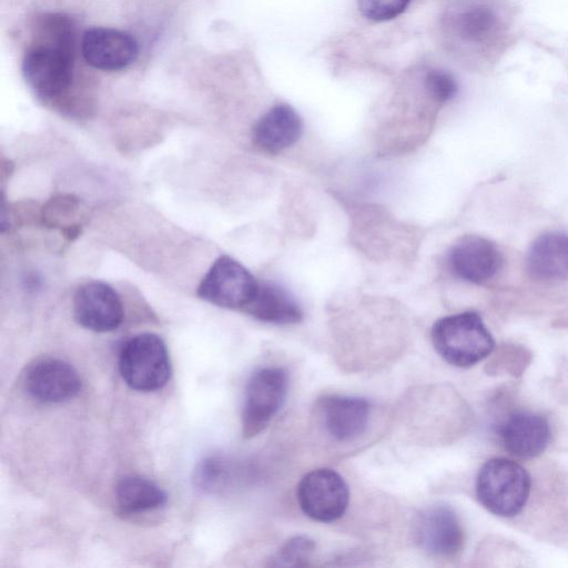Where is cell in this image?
<instances>
[{
  "label": "cell",
  "mask_w": 568,
  "mask_h": 568,
  "mask_svg": "<svg viewBox=\"0 0 568 568\" xmlns=\"http://www.w3.org/2000/svg\"><path fill=\"white\" fill-rule=\"evenodd\" d=\"M81 51L91 67L103 71H118L135 60L139 47L135 39L124 31L91 28L82 36Z\"/></svg>",
  "instance_id": "cell-12"
},
{
  "label": "cell",
  "mask_w": 568,
  "mask_h": 568,
  "mask_svg": "<svg viewBox=\"0 0 568 568\" xmlns=\"http://www.w3.org/2000/svg\"><path fill=\"white\" fill-rule=\"evenodd\" d=\"M317 406L325 430L338 442L354 440L367 428L371 404L365 398L329 395L321 398Z\"/></svg>",
  "instance_id": "cell-14"
},
{
  "label": "cell",
  "mask_w": 568,
  "mask_h": 568,
  "mask_svg": "<svg viewBox=\"0 0 568 568\" xmlns=\"http://www.w3.org/2000/svg\"><path fill=\"white\" fill-rule=\"evenodd\" d=\"M303 123L288 104L270 109L255 124L253 140L263 151L276 154L293 145L301 136Z\"/></svg>",
  "instance_id": "cell-16"
},
{
  "label": "cell",
  "mask_w": 568,
  "mask_h": 568,
  "mask_svg": "<svg viewBox=\"0 0 568 568\" xmlns=\"http://www.w3.org/2000/svg\"><path fill=\"white\" fill-rule=\"evenodd\" d=\"M168 500L165 491L155 483L140 477H123L115 487V501L125 515H135L162 508Z\"/></svg>",
  "instance_id": "cell-18"
},
{
  "label": "cell",
  "mask_w": 568,
  "mask_h": 568,
  "mask_svg": "<svg viewBox=\"0 0 568 568\" xmlns=\"http://www.w3.org/2000/svg\"><path fill=\"white\" fill-rule=\"evenodd\" d=\"M448 264L460 280L484 284L500 270L503 256L490 240L480 235H464L450 247Z\"/></svg>",
  "instance_id": "cell-9"
},
{
  "label": "cell",
  "mask_w": 568,
  "mask_h": 568,
  "mask_svg": "<svg viewBox=\"0 0 568 568\" xmlns=\"http://www.w3.org/2000/svg\"><path fill=\"white\" fill-rule=\"evenodd\" d=\"M73 63L74 42L36 39L24 54L22 73L37 95L53 99L69 89Z\"/></svg>",
  "instance_id": "cell-3"
},
{
  "label": "cell",
  "mask_w": 568,
  "mask_h": 568,
  "mask_svg": "<svg viewBox=\"0 0 568 568\" xmlns=\"http://www.w3.org/2000/svg\"><path fill=\"white\" fill-rule=\"evenodd\" d=\"M531 488L530 476L518 463L503 457L487 460L476 477L478 501L491 514L514 517L525 507Z\"/></svg>",
  "instance_id": "cell-2"
},
{
  "label": "cell",
  "mask_w": 568,
  "mask_h": 568,
  "mask_svg": "<svg viewBox=\"0 0 568 568\" xmlns=\"http://www.w3.org/2000/svg\"><path fill=\"white\" fill-rule=\"evenodd\" d=\"M430 337L440 357L457 367L473 366L495 348L493 335L476 312L439 318L432 327Z\"/></svg>",
  "instance_id": "cell-1"
},
{
  "label": "cell",
  "mask_w": 568,
  "mask_h": 568,
  "mask_svg": "<svg viewBox=\"0 0 568 568\" xmlns=\"http://www.w3.org/2000/svg\"><path fill=\"white\" fill-rule=\"evenodd\" d=\"M416 538L426 552L447 559L462 551L465 534L456 511L447 505L438 504L420 514L416 523Z\"/></svg>",
  "instance_id": "cell-8"
},
{
  "label": "cell",
  "mask_w": 568,
  "mask_h": 568,
  "mask_svg": "<svg viewBox=\"0 0 568 568\" xmlns=\"http://www.w3.org/2000/svg\"><path fill=\"white\" fill-rule=\"evenodd\" d=\"M296 497L307 517L320 523H332L346 511L349 490L337 471L317 468L300 480Z\"/></svg>",
  "instance_id": "cell-7"
},
{
  "label": "cell",
  "mask_w": 568,
  "mask_h": 568,
  "mask_svg": "<svg viewBox=\"0 0 568 568\" xmlns=\"http://www.w3.org/2000/svg\"><path fill=\"white\" fill-rule=\"evenodd\" d=\"M497 26L495 12L483 4H470L458 10L452 18L455 33L468 42L486 40Z\"/></svg>",
  "instance_id": "cell-19"
},
{
  "label": "cell",
  "mask_w": 568,
  "mask_h": 568,
  "mask_svg": "<svg viewBox=\"0 0 568 568\" xmlns=\"http://www.w3.org/2000/svg\"><path fill=\"white\" fill-rule=\"evenodd\" d=\"M73 314L81 326L98 333L116 329L124 316L118 293L102 282H89L77 291Z\"/></svg>",
  "instance_id": "cell-10"
},
{
  "label": "cell",
  "mask_w": 568,
  "mask_h": 568,
  "mask_svg": "<svg viewBox=\"0 0 568 568\" xmlns=\"http://www.w3.org/2000/svg\"><path fill=\"white\" fill-rule=\"evenodd\" d=\"M425 88L438 102L449 101L458 90L454 77L444 70L429 71L425 78Z\"/></svg>",
  "instance_id": "cell-23"
},
{
  "label": "cell",
  "mask_w": 568,
  "mask_h": 568,
  "mask_svg": "<svg viewBox=\"0 0 568 568\" xmlns=\"http://www.w3.org/2000/svg\"><path fill=\"white\" fill-rule=\"evenodd\" d=\"M362 14L369 20L387 21L399 16L410 0H357Z\"/></svg>",
  "instance_id": "cell-22"
},
{
  "label": "cell",
  "mask_w": 568,
  "mask_h": 568,
  "mask_svg": "<svg viewBox=\"0 0 568 568\" xmlns=\"http://www.w3.org/2000/svg\"><path fill=\"white\" fill-rule=\"evenodd\" d=\"M235 470L231 460L222 456L204 457L195 466L193 485L204 494H220L232 485Z\"/></svg>",
  "instance_id": "cell-20"
},
{
  "label": "cell",
  "mask_w": 568,
  "mask_h": 568,
  "mask_svg": "<svg viewBox=\"0 0 568 568\" xmlns=\"http://www.w3.org/2000/svg\"><path fill=\"white\" fill-rule=\"evenodd\" d=\"M120 374L136 392H155L171 375V363L163 339L152 333L139 334L125 342L119 357Z\"/></svg>",
  "instance_id": "cell-4"
},
{
  "label": "cell",
  "mask_w": 568,
  "mask_h": 568,
  "mask_svg": "<svg viewBox=\"0 0 568 568\" xmlns=\"http://www.w3.org/2000/svg\"><path fill=\"white\" fill-rule=\"evenodd\" d=\"M315 550V542L306 536H296L287 540L277 551L274 566L303 567L307 565Z\"/></svg>",
  "instance_id": "cell-21"
},
{
  "label": "cell",
  "mask_w": 568,
  "mask_h": 568,
  "mask_svg": "<svg viewBox=\"0 0 568 568\" xmlns=\"http://www.w3.org/2000/svg\"><path fill=\"white\" fill-rule=\"evenodd\" d=\"M258 288L255 277L236 260L223 255L212 264L201 281L197 295L230 310H245Z\"/></svg>",
  "instance_id": "cell-6"
},
{
  "label": "cell",
  "mask_w": 568,
  "mask_h": 568,
  "mask_svg": "<svg viewBox=\"0 0 568 568\" xmlns=\"http://www.w3.org/2000/svg\"><path fill=\"white\" fill-rule=\"evenodd\" d=\"M529 275L539 281H557L568 276V234L549 231L536 237L526 256Z\"/></svg>",
  "instance_id": "cell-15"
},
{
  "label": "cell",
  "mask_w": 568,
  "mask_h": 568,
  "mask_svg": "<svg viewBox=\"0 0 568 568\" xmlns=\"http://www.w3.org/2000/svg\"><path fill=\"white\" fill-rule=\"evenodd\" d=\"M504 448L518 458L539 456L550 440V426L546 417L530 410L509 414L497 428Z\"/></svg>",
  "instance_id": "cell-13"
},
{
  "label": "cell",
  "mask_w": 568,
  "mask_h": 568,
  "mask_svg": "<svg viewBox=\"0 0 568 568\" xmlns=\"http://www.w3.org/2000/svg\"><path fill=\"white\" fill-rule=\"evenodd\" d=\"M288 386L281 367H263L247 381L242 410V434L252 438L263 432L283 405Z\"/></svg>",
  "instance_id": "cell-5"
},
{
  "label": "cell",
  "mask_w": 568,
  "mask_h": 568,
  "mask_svg": "<svg viewBox=\"0 0 568 568\" xmlns=\"http://www.w3.org/2000/svg\"><path fill=\"white\" fill-rule=\"evenodd\" d=\"M244 312L261 322L276 325L296 324L303 318L296 300L285 288L272 283H258L257 292Z\"/></svg>",
  "instance_id": "cell-17"
},
{
  "label": "cell",
  "mask_w": 568,
  "mask_h": 568,
  "mask_svg": "<svg viewBox=\"0 0 568 568\" xmlns=\"http://www.w3.org/2000/svg\"><path fill=\"white\" fill-rule=\"evenodd\" d=\"M24 386L34 399L54 404L73 398L80 392L82 383L78 372L69 363L43 358L29 366Z\"/></svg>",
  "instance_id": "cell-11"
}]
</instances>
